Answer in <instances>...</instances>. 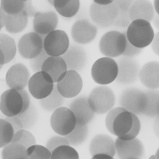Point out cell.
<instances>
[{
	"instance_id": "3",
	"label": "cell",
	"mask_w": 159,
	"mask_h": 159,
	"mask_svg": "<svg viewBox=\"0 0 159 159\" xmlns=\"http://www.w3.org/2000/svg\"><path fill=\"white\" fill-rule=\"evenodd\" d=\"M127 38L126 30H111L104 34L99 43L101 53L106 57L116 58L122 55L125 49Z\"/></svg>"
},
{
	"instance_id": "8",
	"label": "cell",
	"mask_w": 159,
	"mask_h": 159,
	"mask_svg": "<svg viewBox=\"0 0 159 159\" xmlns=\"http://www.w3.org/2000/svg\"><path fill=\"white\" fill-rule=\"evenodd\" d=\"M50 124L55 132L64 136L73 129L76 124V119L69 108L60 107L54 111L51 117Z\"/></svg>"
},
{
	"instance_id": "34",
	"label": "cell",
	"mask_w": 159,
	"mask_h": 159,
	"mask_svg": "<svg viewBox=\"0 0 159 159\" xmlns=\"http://www.w3.org/2000/svg\"><path fill=\"white\" fill-rule=\"evenodd\" d=\"M52 159H78L79 155L77 151L70 145H63L55 148L52 152Z\"/></svg>"
},
{
	"instance_id": "23",
	"label": "cell",
	"mask_w": 159,
	"mask_h": 159,
	"mask_svg": "<svg viewBox=\"0 0 159 159\" xmlns=\"http://www.w3.org/2000/svg\"><path fill=\"white\" fill-rule=\"evenodd\" d=\"M128 14L131 21L142 19L151 22L155 14L153 6L148 0H135L130 6Z\"/></svg>"
},
{
	"instance_id": "32",
	"label": "cell",
	"mask_w": 159,
	"mask_h": 159,
	"mask_svg": "<svg viewBox=\"0 0 159 159\" xmlns=\"http://www.w3.org/2000/svg\"><path fill=\"white\" fill-rule=\"evenodd\" d=\"M15 116L21 122L23 129H26L31 128L35 124L38 119V113L35 106L31 103L29 107L25 111Z\"/></svg>"
},
{
	"instance_id": "38",
	"label": "cell",
	"mask_w": 159,
	"mask_h": 159,
	"mask_svg": "<svg viewBox=\"0 0 159 159\" xmlns=\"http://www.w3.org/2000/svg\"><path fill=\"white\" fill-rule=\"evenodd\" d=\"M50 56L46 52L43 48L39 54L30 59V65L33 71L35 73L41 71L43 63Z\"/></svg>"
},
{
	"instance_id": "11",
	"label": "cell",
	"mask_w": 159,
	"mask_h": 159,
	"mask_svg": "<svg viewBox=\"0 0 159 159\" xmlns=\"http://www.w3.org/2000/svg\"><path fill=\"white\" fill-rule=\"evenodd\" d=\"M54 84L50 75L46 72L41 71L35 73L30 77L28 86L31 94L34 98L40 99L51 93Z\"/></svg>"
},
{
	"instance_id": "43",
	"label": "cell",
	"mask_w": 159,
	"mask_h": 159,
	"mask_svg": "<svg viewBox=\"0 0 159 159\" xmlns=\"http://www.w3.org/2000/svg\"><path fill=\"white\" fill-rule=\"evenodd\" d=\"M4 119L11 124L14 129V133L21 129H23L22 123L16 116L9 117L6 116Z\"/></svg>"
},
{
	"instance_id": "39",
	"label": "cell",
	"mask_w": 159,
	"mask_h": 159,
	"mask_svg": "<svg viewBox=\"0 0 159 159\" xmlns=\"http://www.w3.org/2000/svg\"><path fill=\"white\" fill-rule=\"evenodd\" d=\"M63 145H70L68 141L64 136H55L49 139L46 143V147L52 153L55 148Z\"/></svg>"
},
{
	"instance_id": "50",
	"label": "cell",
	"mask_w": 159,
	"mask_h": 159,
	"mask_svg": "<svg viewBox=\"0 0 159 159\" xmlns=\"http://www.w3.org/2000/svg\"><path fill=\"white\" fill-rule=\"evenodd\" d=\"M4 64H5V57L3 52L0 49V65Z\"/></svg>"
},
{
	"instance_id": "42",
	"label": "cell",
	"mask_w": 159,
	"mask_h": 159,
	"mask_svg": "<svg viewBox=\"0 0 159 159\" xmlns=\"http://www.w3.org/2000/svg\"><path fill=\"white\" fill-rule=\"evenodd\" d=\"M20 94L23 100V106L21 111L18 114H22L29 107L31 103L30 96L25 89L18 91Z\"/></svg>"
},
{
	"instance_id": "53",
	"label": "cell",
	"mask_w": 159,
	"mask_h": 159,
	"mask_svg": "<svg viewBox=\"0 0 159 159\" xmlns=\"http://www.w3.org/2000/svg\"><path fill=\"white\" fill-rule=\"evenodd\" d=\"M3 66V65H0V70H1V69L2 68V66Z\"/></svg>"
},
{
	"instance_id": "30",
	"label": "cell",
	"mask_w": 159,
	"mask_h": 159,
	"mask_svg": "<svg viewBox=\"0 0 159 159\" xmlns=\"http://www.w3.org/2000/svg\"><path fill=\"white\" fill-rule=\"evenodd\" d=\"M0 49L5 57V64L11 61L14 58L16 52L14 40L8 34H0Z\"/></svg>"
},
{
	"instance_id": "14",
	"label": "cell",
	"mask_w": 159,
	"mask_h": 159,
	"mask_svg": "<svg viewBox=\"0 0 159 159\" xmlns=\"http://www.w3.org/2000/svg\"><path fill=\"white\" fill-rule=\"evenodd\" d=\"M57 83L58 91L65 98L76 96L81 91L83 86L81 76L78 72L73 70H67Z\"/></svg>"
},
{
	"instance_id": "13",
	"label": "cell",
	"mask_w": 159,
	"mask_h": 159,
	"mask_svg": "<svg viewBox=\"0 0 159 159\" xmlns=\"http://www.w3.org/2000/svg\"><path fill=\"white\" fill-rule=\"evenodd\" d=\"M69 46V40L66 33L61 30H55L48 34L43 43V48L50 56H61Z\"/></svg>"
},
{
	"instance_id": "47",
	"label": "cell",
	"mask_w": 159,
	"mask_h": 159,
	"mask_svg": "<svg viewBox=\"0 0 159 159\" xmlns=\"http://www.w3.org/2000/svg\"><path fill=\"white\" fill-rule=\"evenodd\" d=\"M93 2L100 5H107L113 2L114 0H92Z\"/></svg>"
},
{
	"instance_id": "17",
	"label": "cell",
	"mask_w": 159,
	"mask_h": 159,
	"mask_svg": "<svg viewBox=\"0 0 159 159\" xmlns=\"http://www.w3.org/2000/svg\"><path fill=\"white\" fill-rule=\"evenodd\" d=\"M30 78V72L26 66L22 63H16L11 66L8 70L5 81L10 89L18 91L25 88Z\"/></svg>"
},
{
	"instance_id": "52",
	"label": "cell",
	"mask_w": 159,
	"mask_h": 159,
	"mask_svg": "<svg viewBox=\"0 0 159 159\" xmlns=\"http://www.w3.org/2000/svg\"><path fill=\"white\" fill-rule=\"evenodd\" d=\"M2 25H1V23H0V32L1 31V30L2 29Z\"/></svg>"
},
{
	"instance_id": "29",
	"label": "cell",
	"mask_w": 159,
	"mask_h": 159,
	"mask_svg": "<svg viewBox=\"0 0 159 159\" xmlns=\"http://www.w3.org/2000/svg\"><path fill=\"white\" fill-rule=\"evenodd\" d=\"M27 149L20 143H10L3 147L1 157L3 159H29Z\"/></svg>"
},
{
	"instance_id": "6",
	"label": "cell",
	"mask_w": 159,
	"mask_h": 159,
	"mask_svg": "<svg viewBox=\"0 0 159 159\" xmlns=\"http://www.w3.org/2000/svg\"><path fill=\"white\" fill-rule=\"evenodd\" d=\"M119 13L118 9L113 2L102 5L93 2L89 8L91 20L98 26L107 28L113 25L117 20Z\"/></svg>"
},
{
	"instance_id": "41",
	"label": "cell",
	"mask_w": 159,
	"mask_h": 159,
	"mask_svg": "<svg viewBox=\"0 0 159 159\" xmlns=\"http://www.w3.org/2000/svg\"><path fill=\"white\" fill-rule=\"evenodd\" d=\"M135 0H114L113 2L118 7L119 13H128L129 9Z\"/></svg>"
},
{
	"instance_id": "33",
	"label": "cell",
	"mask_w": 159,
	"mask_h": 159,
	"mask_svg": "<svg viewBox=\"0 0 159 159\" xmlns=\"http://www.w3.org/2000/svg\"><path fill=\"white\" fill-rule=\"evenodd\" d=\"M14 134L11 124L4 119H0V148L11 143Z\"/></svg>"
},
{
	"instance_id": "20",
	"label": "cell",
	"mask_w": 159,
	"mask_h": 159,
	"mask_svg": "<svg viewBox=\"0 0 159 159\" xmlns=\"http://www.w3.org/2000/svg\"><path fill=\"white\" fill-rule=\"evenodd\" d=\"M22 106V98L16 90L10 89L0 96V110L7 116H13L19 113Z\"/></svg>"
},
{
	"instance_id": "35",
	"label": "cell",
	"mask_w": 159,
	"mask_h": 159,
	"mask_svg": "<svg viewBox=\"0 0 159 159\" xmlns=\"http://www.w3.org/2000/svg\"><path fill=\"white\" fill-rule=\"evenodd\" d=\"M18 143L27 149L36 144L35 139L30 132L26 129H21L14 133L11 143Z\"/></svg>"
},
{
	"instance_id": "46",
	"label": "cell",
	"mask_w": 159,
	"mask_h": 159,
	"mask_svg": "<svg viewBox=\"0 0 159 159\" xmlns=\"http://www.w3.org/2000/svg\"><path fill=\"white\" fill-rule=\"evenodd\" d=\"M6 14L0 7V22L2 27L4 26L5 23Z\"/></svg>"
},
{
	"instance_id": "28",
	"label": "cell",
	"mask_w": 159,
	"mask_h": 159,
	"mask_svg": "<svg viewBox=\"0 0 159 159\" xmlns=\"http://www.w3.org/2000/svg\"><path fill=\"white\" fill-rule=\"evenodd\" d=\"M65 98L57 90L56 84H54L52 90L46 97L40 99V103L41 107L48 111H54L62 105Z\"/></svg>"
},
{
	"instance_id": "5",
	"label": "cell",
	"mask_w": 159,
	"mask_h": 159,
	"mask_svg": "<svg viewBox=\"0 0 159 159\" xmlns=\"http://www.w3.org/2000/svg\"><path fill=\"white\" fill-rule=\"evenodd\" d=\"M90 107L97 114H104L110 111L114 106L115 97L112 89L102 85L94 88L88 97Z\"/></svg>"
},
{
	"instance_id": "44",
	"label": "cell",
	"mask_w": 159,
	"mask_h": 159,
	"mask_svg": "<svg viewBox=\"0 0 159 159\" xmlns=\"http://www.w3.org/2000/svg\"><path fill=\"white\" fill-rule=\"evenodd\" d=\"M23 10L25 11L28 17H34L37 12L32 4V0H28L25 1Z\"/></svg>"
},
{
	"instance_id": "2",
	"label": "cell",
	"mask_w": 159,
	"mask_h": 159,
	"mask_svg": "<svg viewBox=\"0 0 159 159\" xmlns=\"http://www.w3.org/2000/svg\"><path fill=\"white\" fill-rule=\"evenodd\" d=\"M153 29L148 21L138 19L132 21L126 31L128 40L137 48H145L150 44L154 36Z\"/></svg>"
},
{
	"instance_id": "48",
	"label": "cell",
	"mask_w": 159,
	"mask_h": 159,
	"mask_svg": "<svg viewBox=\"0 0 159 159\" xmlns=\"http://www.w3.org/2000/svg\"><path fill=\"white\" fill-rule=\"evenodd\" d=\"M157 14H155L152 21L155 27L158 30L159 29V16Z\"/></svg>"
},
{
	"instance_id": "19",
	"label": "cell",
	"mask_w": 159,
	"mask_h": 159,
	"mask_svg": "<svg viewBox=\"0 0 159 159\" xmlns=\"http://www.w3.org/2000/svg\"><path fill=\"white\" fill-rule=\"evenodd\" d=\"M61 57L66 63L67 70L80 71L84 68L87 61L85 50L81 46L74 44L69 45Z\"/></svg>"
},
{
	"instance_id": "27",
	"label": "cell",
	"mask_w": 159,
	"mask_h": 159,
	"mask_svg": "<svg viewBox=\"0 0 159 159\" xmlns=\"http://www.w3.org/2000/svg\"><path fill=\"white\" fill-rule=\"evenodd\" d=\"M146 98V105L142 114L152 118L159 116V92L157 89H149L144 91Z\"/></svg>"
},
{
	"instance_id": "45",
	"label": "cell",
	"mask_w": 159,
	"mask_h": 159,
	"mask_svg": "<svg viewBox=\"0 0 159 159\" xmlns=\"http://www.w3.org/2000/svg\"><path fill=\"white\" fill-rule=\"evenodd\" d=\"M151 47L153 52L157 55H159V33L157 32L154 35L151 43Z\"/></svg>"
},
{
	"instance_id": "18",
	"label": "cell",
	"mask_w": 159,
	"mask_h": 159,
	"mask_svg": "<svg viewBox=\"0 0 159 159\" xmlns=\"http://www.w3.org/2000/svg\"><path fill=\"white\" fill-rule=\"evenodd\" d=\"M58 22L57 15L54 11H37L34 17L33 31L40 35L46 36L56 30Z\"/></svg>"
},
{
	"instance_id": "12",
	"label": "cell",
	"mask_w": 159,
	"mask_h": 159,
	"mask_svg": "<svg viewBox=\"0 0 159 159\" xmlns=\"http://www.w3.org/2000/svg\"><path fill=\"white\" fill-rule=\"evenodd\" d=\"M92 159H113L116 153L115 142L110 136L98 134L94 136L89 146Z\"/></svg>"
},
{
	"instance_id": "26",
	"label": "cell",
	"mask_w": 159,
	"mask_h": 159,
	"mask_svg": "<svg viewBox=\"0 0 159 159\" xmlns=\"http://www.w3.org/2000/svg\"><path fill=\"white\" fill-rule=\"evenodd\" d=\"M53 6L62 16L71 18L74 16L80 7L79 0H54Z\"/></svg>"
},
{
	"instance_id": "22",
	"label": "cell",
	"mask_w": 159,
	"mask_h": 159,
	"mask_svg": "<svg viewBox=\"0 0 159 159\" xmlns=\"http://www.w3.org/2000/svg\"><path fill=\"white\" fill-rule=\"evenodd\" d=\"M139 77L142 84L149 89L159 87V62L151 61L145 64L140 69Z\"/></svg>"
},
{
	"instance_id": "36",
	"label": "cell",
	"mask_w": 159,
	"mask_h": 159,
	"mask_svg": "<svg viewBox=\"0 0 159 159\" xmlns=\"http://www.w3.org/2000/svg\"><path fill=\"white\" fill-rule=\"evenodd\" d=\"M25 1L20 0H0V6L7 14H17L22 11Z\"/></svg>"
},
{
	"instance_id": "55",
	"label": "cell",
	"mask_w": 159,
	"mask_h": 159,
	"mask_svg": "<svg viewBox=\"0 0 159 159\" xmlns=\"http://www.w3.org/2000/svg\"></svg>"
},
{
	"instance_id": "25",
	"label": "cell",
	"mask_w": 159,
	"mask_h": 159,
	"mask_svg": "<svg viewBox=\"0 0 159 159\" xmlns=\"http://www.w3.org/2000/svg\"><path fill=\"white\" fill-rule=\"evenodd\" d=\"M28 17L24 10L17 14H6L4 27L7 32L9 33H19L24 30L26 27Z\"/></svg>"
},
{
	"instance_id": "49",
	"label": "cell",
	"mask_w": 159,
	"mask_h": 159,
	"mask_svg": "<svg viewBox=\"0 0 159 159\" xmlns=\"http://www.w3.org/2000/svg\"><path fill=\"white\" fill-rule=\"evenodd\" d=\"M153 7L157 13L159 14V0H154Z\"/></svg>"
},
{
	"instance_id": "10",
	"label": "cell",
	"mask_w": 159,
	"mask_h": 159,
	"mask_svg": "<svg viewBox=\"0 0 159 159\" xmlns=\"http://www.w3.org/2000/svg\"><path fill=\"white\" fill-rule=\"evenodd\" d=\"M44 40L34 31L27 33L19 39L17 45L19 54L23 58H33L42 51Z\"/></svg>"
},
{
	"instance_id": "15",
	"label": "cell",
	"mask_w": 159,
	"mask_h": 159,
	"mask_svg": "<svg viewBox=\"0 0 159 159\" xmlns=\"http://www.w3.org/2000/svg\"><path fill=\"white\" fill-rule=\"evenodd\" d=\"M98 32L96 25L86 19L76 20L72 26L71 36L76 43L85 44L92 42Z\"/></svg>"
},
{
	"instance_id": "37",
	"label": "cell",
	"mask_w": 159,
	"mask_h": 159,
	"mask_svg": "<svg viewBox=\"0 0 159 159\" xmlns=\"http://www.w3.org/2000/svg\"><path fill=\"white\" fill-rule=\"evenodd\" d=\"M27 152L29 159H52V153L46 147L35 144L28 148Z\"/></svg>"
},
{
	"instance_id": "31",
	"label": "cell",
	"mask_w": 159,
	"mask_h": 159,
	"mask_svg": "<svg viewBox=\"0 0 159 159\" xmlns=\"http://www.w3.org/2000/svg\"><path fill=\"white\" fill-rule=\"evenodd\" d=\"M88 132L87 125H81L76 124L70 133L63 136L68 141L70 145L77 146L85 141L88 137Z\"/></svg>"
},
{
	"instance_id": "51",
	"label": "cell",
	"mask_w": 159,
	"mask_h": 159,
	"mask_svg": "<svg viewBox=\"0 0 159 159\" xmlns=\"http://www.w3.org/2000/svg\"><path fill=\"white\" fill-rule=\"evenodd\" d=\"M49 3L51 5L53 6V2L54 0H47Z\"/></svg>"
},
{
	"instance_id": "7",
	"label": "cell",
	"mask_w": 159,
	"mask_h": 159,
	"mask_svg": "<svg viewBox=\"0 0 159 159\" xmlns=\"http://www.w3.org/2000/svg\"><path fill=\"white\" fill-rule=\"evenodd\" d=\"M146 103L144 91L135 87L125 89L119 98L120 106L137 116L142 114Z\"/></svg>"
},
{
	"instance_id": "21",
	"label": "cell",
	"mask_w": 159,
	"mask_h": 159,
	"mask_svg": "<svg viewBox=\"0 0 159 159\" xmlns=\"http://www.w3.org/2000/svg\"><path fill=\"white\" fill-rule=\"evenodd\" d=\"M69 109L74 114L76 124L88 125L93 119L95 113L89 104L88 97L83 96L76 98L70 104Z\"/></svg>"
},
{
	"instance_id": "54",
	"label": "cell",
	"mask_w": 159,
	"mask_h": 159,
	"mask_svg": "<svg viewBox=\"0 0 159 159\" xmlns=\"http://www.w3.org/2000/svg\"><path fill=\"white\" fill-rule=\"evenodd\" d=\"M20 0L23 1H27L28 0Z\"/></svg>"
},
{
	"instance_id": "4",
	"label": "cell",
	"mask_w": 159,
	"mask_h": 159,
	"mask_svg": "<svg viewBox=\"0 0 159 159\" xmlns=\"http://www.w3.org/2000/svg\"><path fill=\"white\" fill-rule=\"evenodd\" d=\"M118 71L116 61L113 58L105 57L98 59L94 63L91 73L95 82L103 85L109 84L115 80Z\"/></svg>"
},
{
	"instance_id": "24",
	"label": "cell",
	"mask_w": 159,
	"mask_h": 159,
	"mask_svg": "<svg viewBox=\"0 0 159 159\" xmlns=\"http://www.w3.org/2000/svg\"><path fill=\"white\" fill-rule=\"evenodd\" d=\"M41 71L48 73L55 83L63 76L67 69L65 61L61 56H50L43 63Z\"/></svg>"
},
{
	"instance_id": "16",
	"label": "cell",
	"mask_w": 159,
	"mask_h": 159,
	"mask_svg": "<svg viewBox=\"0 0 159 159\" xmlns=\"http://www.w3.org/2000/svg\"><path fill=\"white\" fill-rule=\"evenodd\" d=\"M116 152L121 159H141L144 154L142 142L137 138L124 140L117 138L115 142Z\"/></svg>"
},
{
	"instance_id": "1",
	"label": "cell",
	"mask_w": 159,
	"mask_h": 159,
	"mask_svg": "<svg viewBox=\"0 0 159 159\" xmlns=\"http://www.w3.org/2000/svg\"><path fill=\"white\" fill-rule=\"evenodd\" d=\"M105 124L111 134L124 140L136 138L141 129V122L137 116L121 107L115 108L109 111Z\"/></svg>"
},
{
	"instance_id": "40",
	"label": "cell",
	"mask_w": 159,
	"mask_h": 159,
	"mask_svg": "<svg viewBox=\"0 0 159 159\" xmlns=\"http://www.w3.org/2000/svg\"><path fill=\"white\" fill-rule=\"evenodd\" d=\"M143 49L134 46L127 40L126 48L122 56L134 57L140 54L143 51Z\"/></svg>"
},
{
	"instance_id": "9",
	"label": "cell",
	"mask_w": 159,
	"mask_h": 159,
	"mask_svg": "<svg viewBox=\"0 0 159 159\" xmlns=\"http://www.w3.org/2000/svg\"><path fill=\"white\" fill-rule=\"evenodd\" d=\"M118 69L115 80L122 84H128L135 82L139 77L140 66L134 57L122 56L119 57L116 61Z\"/></svg>"
}]
</instances>
